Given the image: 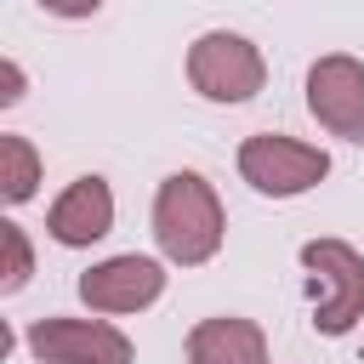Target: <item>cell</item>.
I'll return each instance as SVG.
<instances>
[{"mask_svg": "<svg viewBox=\"0 0 364 364\" xmlns=\"http://www.w3.org/2000/svg\"><path fill=\"white\" fill-rule=\"evenodd\" d=\"M154 245L171 267H205L222 256V239H228V210L210 188V176L199 171H171L159 188H154Z\"/></svg>", "mask_w": 364, "mask_h": 364, "instance_id": "obj_1", "label": "cell"}, {"mask_svg": "<svg viewBox=\"0 0 364 364\" xmlns=\"http://www.w3.org/2000/svg\"><path fill=\"white\" fill-rule=\"evenodd\" d=\"M182 74H188V85H193L205 102L239 108V102H250V97L267 85V57H262V46H256L250 34H239V28H205V34L188 46Z\"/></svg>", "mask_w": 364, "mask_h": 364, "instance_id": "obj_2", "label": "cell"}, {"mask_svg": "<svg viewBox=\"0 0 364 364\" xmlns=\"http://www.w3.org/2000/svg\"><path fill=\"white\" fill-rule=\"evenodd\" d=\"M307 284H313V330L318 336H347L364 318V250L347 239H307L296 250Z\"/></svg>", "mask_w": 364, "mask_h": 364, "instance_id": "obj_3", "label": "cell"}, {"mask_svg": "<svg viewBox=\"0 0 364 364\" xmlns=\"http://www.w3.org/2000/svg\"><path fill=\"white\" fill-rule=\"evenodd\" d=\"M233 165H239V182H250L262 199H301L330 176V154L318 142H301V136H284V131L245 136Z\"/></svg>", "mask_w": 364, "mask_h": 364, "instance_id": "obj_4", "label": "cell"}, {"mask_svg": "<svg viewBox=\"0 0 364 364\" xmlns=\"http://www.w3.org/2000/svg\"><path fill=\"white\" fill-rule=\"evenodd\" d=\"M23 341L40 364H131L136 358L131 336L102 313H91V318H74V313L34 318Z\"/></svg>", "mask_w": 364, "mask_h": 364, "instance_id": "obj_5", "label": "cell"}, {"mask_svg": "<svg viewBox=\"0 0 364 364\" xmlns=\"http://www.w3.org/2000/svg\"><path fill=\"white\" fill-rule=\"evenodd\" d=\"M171 273H165V256H102L80 273V301L102 318H125V313H148L159 296H165Z\"/></svg>", "mask_w": 364, "mask_h": 364, "instance_id": "obj_6", "label": "cell"}, {"mask_svg": "<svg viewBox=\"0 0 364 364\" xmlns=\"http://www.w3.org/2000/svg\"><path fill=\"white\" fill-rule=\"evenodd\" d=\"M307 114L341 136V142H364V63L353 51H324L307 68Z\"/></svg>", "mask_w": 364, "mask_h": 364, "instance_id": "obj_7", "label": "cell"}, {"mask_svg": "<svg viewBox=\"0 0 364 364\" xmlns=\"http://www.w3.org/2000/svg\"><path fill=\"white\" fill-rule=\"evenodd\" d=\"M46 233L63 245V250H91L97 239H108L114 233V188H108V176H74L57 199H51V210H46Z\"/></svg>", "mask_w": 364, "mask_h": 364, "instance_id": "obj_8", "label": "cell"}, {"mask_svg": "<svg viewBox=\"0 0 364 364\" xmlns=\"http://www.w3.org/2000/svg\"><path fill=\"white\" fill-rule=\"evenodd\" d=\"M182 358L188 364H273L267 358V336L256 318H239V313H210L188 330L182 341Z\"/></svg>", "mask_w": 364, "mask_h": 364, "instance_id": "obj_9", "label": "cell"}, {"mask_svg": "<svg viewBox=\"0 0 364 364\" xmlns=\"http://www.w3.org/2000/svg\"><path fill=\"white\" fill-rule=\"evenodd\" d=\"M40 176H46L40 148H34L23 131H0V199H6L11 210L28 205V199L40 193Z\"/></svg>", "mask_w": 364, "mask_h": 364, "instance_id": "obj_10", "label": "cell"}, {"mask_svg": "<svg viewBox=\"0 0 364 364\" xmlns=\"http://www.w3.org/2000/svg\"><path fill=\"white\" fill-rule=\"evenodd\" d=\"M28 279H34V245H28L23 222L6 216L0 222V296H17Z\"/></svg>", "mask_w": 364, "mask_h": 364, "instance_id": "obj_11", "label": "cell"}, {"mask_svg": "<svg viewBox=\"0 0 364 364\" xmlns=\"http://www.w3.org/2000/svg\"><path fill=\"white\" fill-rule=\"evenodd\" d=\"M28 97V74H23V63L17 57H0V108H17Z\"/></svg>", "mask_w": 364, "mask_h": 364, "instance_id": "obj_12", "label": "cell"}, {"mask_svg": "<svg viewBox=\"0 0 364 364\" xmlns=\"http://www.w3.org/2000/svg\"><path fill=\"white\" fill-rule=\"evenodd\" d=\"M46 17H63V23H80V17H97L102 0H34Z\"/></svg>", "mask_w": 364, "mask_h": 364, "instance_id": "obj_13", "label": "cell"}]
</instances>
